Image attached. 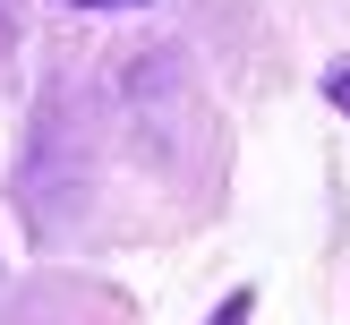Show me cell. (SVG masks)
Segmentation results:
<instances>
[{
    "label": "cell",
    "mask_w": 350,
    "mask_h": 325,
    "mask_svg": "<svg viewBox=\"0 0 350 325\" xmlns=\"http://www.w3.org/2000/svg\"><path fill=\"white\" fill-rule=\"evenodd\" d=\"M77 9H137V0H77Z\"/></svg>",
    "instance_id": "obj_3"
},
{
    "label": "cell",
    "mask_w": 350,
    "mask_h": 325,
    "mask_svg": "<svg viewBox=\"0 0 350 325\" xmlns=\"http://www.w3.org/2000/svg\"><path fill=\"white\" fill-rule=\"evenodd\" d=\"M214 325H248V300H231V308H222V317Z\"/></svg>",
    "instance_id": "obj_2"
},
{
    "label": "cell",
    "mask_w": 350,
    "mask_h": 325,
    "mask_svg": "<svg viewBox=\"0 0 350 325\" xmlns=\"http://www.w3.org/2000/svg\"><path fill=\"white\" fill-rule=\"evenodd\" d=\"M325 94H334V103H342V112H350V60L334 68V77H325Z\"/></svg>",
    "instance_id": "obj_1"
}]
</instances>
